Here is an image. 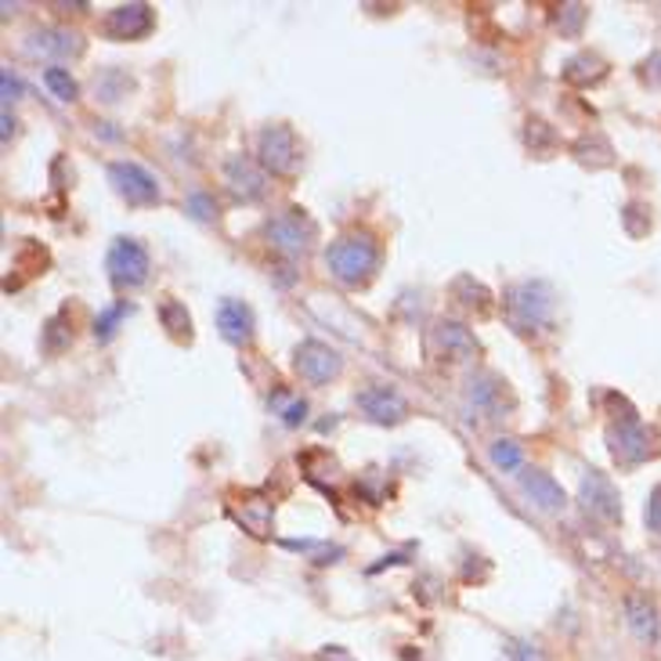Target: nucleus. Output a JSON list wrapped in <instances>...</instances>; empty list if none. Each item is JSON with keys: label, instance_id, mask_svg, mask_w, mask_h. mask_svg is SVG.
Returning a JSON list of instances; mask_svg holds the SVG:
<instances>
[{"label": "nucleus", "instance_id": "obj_1", "mask_svg": "<svg viewBox=\"0 0 661 661\" xmlns=\"http://www.w3.org/2000/svg\"><path fill=\"white\" fill-rule=\"evenodd\" d=\"M326 268L329 276L347 285V290H358L366 285L380 268V243L377 235L369 232H347L340 239H333L326 246Z\"/></svg>", "mask_w": 661, "mask_h": 661}, {"label": "nucleus", "instance_id": "obj_2", "mask_svg": "<svg viewBox=\"0 0 661 661\" xmlns=\"http://www.w3.org/2000/svg\"><path fill=\"white\" fill-rule=\"evenodd\" d=\"M503 311L517 333H539L553 322L557 293L546 279H520L503 293Z\"/></svg>", "mask_w": 661, "mask_h": 661}, {"label": "nucleus", "instance_id": "obj_3", "mask_svg": "<svg viewBox=\"0 0 661 661\" xmlns=\"http://www.w3.org/2000/svg\"><path fill=\"white\" fill-rule=\"evenodd\" d=\"M607 452L618 467H640L658 456V434L643 427L636 413H626L618 423L607 427Z\"/></svg>", "mask_w": 661, "mask_h": 661}, {"label": "nucleus", "instance_id": "obj_4", "mask_svg": "<svg viewBox=\"0 0 661 661\" xmlns=\"http://www.w3.org/2000/svg\"><path fill=\"white\" fill-rule=\"evenodd\" d=\"M265 239H268L271 249H276V254L296 260L318 243V224L307 217V210L290 206V210H282V214H276L265 224Z\"/></svg>", "mask_w": 661, "mask_h": 661}, {"label": "nucleus", "instance_id": "obj_5", "mask_svg": "<svg viewBox=\"0 0 661 661\" xmlns=\"http://www.w3.org/2000/svg\"><path fill=\"white\" fill-rule=\"evenodd\" d=\"M105 271H109V282L116 285V290H138V285L148 282L153 257H148L142 239L120 235V239H112L109 254H105Z\"/></svg>", "mask_w": 661, "mask_h": 661}, {"label": "nucleus", "instance_id": "obj_6", "mask_svg": "<svg viewBox=\"0 0 661 661\" xmlns=\"http://www.w3.org/2000/svg\"><path fill=\"white\" fill-rule=\"evenodd\" d=\"M105 173H109L112 192H116L127 206H159L164 203V189H159V181L142 164H134V159H112V164L105 167Z\"/></svg>", "mask_w": 661, "mask_h": 661}, {"label": "nucleus", "instance_id": "obj_7", "mask_svg": "<svg viewBox=\"0 0 661 661\" xmlns=\"http://www.w3.org/2000/svg\"><path fill=\"white\" fill-rule=\"evenodd\" d=\"M257 164L268 173H279V178L296 173V167H301V142H296L290 123H268L257 134Z\"/></svg>", "mask_w": 661, "mask_h": 661}, {"label": "nucleus", "instance_id": "obj_8", "mask_svg": "<svg viewBox=\"0 0 661 661\" xmlns=\"http://www.w3.org/2000/svg\"><path fill=\"white\" fill-rule=\"evenodd\" d=\"M427 358L448 361V366L470 361V358H478V340H473V333L463 326V322L441 318L427 329Z\"/></svg>", "mask_w": 661, "mask_h": 661}, {"label": "nucleus", "instance_id": "obj_9", "mask_svg": "<svg viewBox=\"0 0 661 661\" xmlns=\"http://www.w3.org/2000/svg\"><path fill=\"white\" fill-rule=\"evenodd\" d=\"M293 369L301 372V380H307L311 386H326L344 372V358L336 347L322 340H301L293 351Z\"/></svg>", "mask_w": 661, "mask_h": 661}, {"label": "nucleus", "instance_id": "obj_10", "mask_svg": "<svg viewBox=\"0 0 661 661\" xmlns=\"http://www.w3.org/2000/svg\"><path fill=\"white\" fill-rule=\"evenodd\" d=\"M579 503L585 514L601 517L607 524H618L621 520V495L615 489V481L607 478L604 470H585L582 473V484H579Z\"/></svg>", "mask_w": 661, "mask_h": 661}, {"label": "nucleus", "instance_id": "obj_11", "mask_svg": "<svg viewBox=\"0 0 661 661\" xmlns=\"http://www.w3.org/2000/svg\"><path fill=\"white\" fill-rule=\"evenodd\" d=\"M22 52L30 58H55V61H69V58H80L87 52L83 36L72 33V30H61V26H41L26 36Z\"/></svg>", "mask_w": 661, "mask_h": 661}, {"label": "nucleus", "instance_id": "obj_12", "mask_svg": "<svg viewBox=\"0 0 661 661\" xmlns=\"http://www.w3.org/2000/svg\"><path fill=\"white\" fill-rule=\"evenodd\" d=\"M467 402L478 408L484 419H498L514 408V394H509V383L503 377H495V372H473L467 383Z\"/></svg>", "mask_w": 661, "mask_h": 661}, {"label": "nucleus", "instance_id": "obj_13", "mask_svg": "<svg viewBox=\"0 0 661 661\" xmlns=\"http://www.w3.org/2000/svg\"><path fill=\"white\" fill-rule=\"evenodd\" d=\"M221 178H224V184H228V192L235 199H243V203H257V199H265V192H268L265 167L254 164V159H246V156L224 159Z\"/></svg>", "mask_w": 661, "mask_h": 661}, {"label": "nucleus", "instance_id": "obj_14", "mask_svg": "<svg viewBox=\"0 0 661 661\" xmlns=\"http://www.w3.org/2000/svg\"><path fill=\"white\" fill-rule=\"evenodd\" d=\"M355 402L361 413H366L372 423H380V427H397V423L408 416V402L386 383H372L366 391H358Z\"/></svg>", "mask_w": 661, "mask_h": 661}, {"label": "nucleus", "instance_id": "obj_15", "mask_svg": "<svg viewBox=\"0 0 661 661\" xmlns=\"http://www.w3.org/2000/svg\"><path fill=\"white\" fill-rule=\"evenodd\" d=\"M156 26V15L148 4H116L105 15L102 30L109 41H142Z\"/></svg>", "mask_w": 661, "mask_h": 661}, {"label": "nucleus", "instance_id": "obj_16", "mask_svg": "<svg viewBox=\"0 0 661 661\" xmlns=\"http://www.w3.org/2000/svg\"><path fill=\"white\" fill-rule=\"evenodd\" d=\"M520 492L531 498L535 509L542 514H560L568 506V492L560 489V481H553L550 473L539 470V467H528L520 473Z\"/></svg>", "mask_w": 661, "mask_h": 661}, {"label": "nucleus", "instance_id": "obj_17", "mask_svg": "<svg viewBox=\"0 0 661 661\" xmlns=\"http://www.w3.org/2000/svg\"><path fill=\"white\" fill-rule=\"evenodd\" d=\"M254 311H249V304L235 301V296H224V301L217 304V333L228 340L232 347H246L249 340H254Z\"/></svg>", "mask_w": 661, "mask_h": 661}, {"label": "nucleus", "instance_id": "obj_18", "mask_svg": "<svg viewBox=\"0 0 661 661\" xmlns=\"http://www.w3.org/2000/svg\"><path fill=\"white\" fill-rule=\"evenodd\" d=\"M626 626L632 629V636L640 643H654L658 632H661V618H658L654 601H647L643 593L626 596Z\"/></svg>", "mask_w": 661, "mask_h": 661}, {"label": "nucleus", "instance_id": "obj_19", "mask_svg": "<svg viewBox=\"0 0 661 661\" xmlns=\"http://www.w3.org/2000/svg\"><path fill=\"white\" fill-rule=\"evenodd\" d=\"M448 293H452L456 304H463L473 315H489L492 311V290L484 282H478L473 276H456L452 285H448Z\"/></svg>", "mask_w": 661, "mask_h": 661}, {"label": "nucleus", "instance_id": "obj_20", "mask_svg": "<svg viewBox=\"0 0 661 661\" xmlns=\"http://www.w3.org/2000/svg\"><path fill=\"white\" fill-rule=\"evenodd\" d=\"M156 315H159V326L167 329L170 340L192 344V336H195V333H192V315H189V307H184L181 301H173V296H167V301H159Z\"/></svg>", "mask_w": 661, "mask_h": 661}, {"label": "nucleus", "instance_id": "obj_21", "mask_svg": "<svg viewBox=\"0 0 661 661\" xmlns=\"http://www.w3.org/2000/svg\"><path fill=\"white\" fill-rule=\"evenodd\" d=\"M604 77H607V61L596 52H582L564 66V80L575 83V87H593V83H601Z\"/></svg>", "mask_w": 661, "mask_h": 661}, {"label": "nucleus", "instance_id": "obj_22", "mask_svg": "<svg viewBox=\"0 0 661 661\" xmlns=\"http://www.w3.org/2000/svg\"><path fill=\"white\" fill-rule=\"evenodd\" d=\"M271 517H276V506L265 503L260 495H246L243 503V514H235V520L243 524V528L254 535V539H268L271 531Z\"/></svg>", "mask_w": 661, "mask_h": 661}, {"label": "nucleus", "instance_id": "obj_23", "mask_svg": "<svg viewBox=\"0 0 661 661\" xmlns=\"http://www.w3.org/2000/svg\"><path fill=\"white\" fill-rule=\"evenodd\" d=\"M571 153L579 156V164L582 167H593V170H601V167H610V142L604 138L601 131H590V134H582V138L571 145Z\"/></svg>", "mask_w": 661, "mask_h": 661}, {"label": "nucleus", "instance_id": "obj_24", "mask_svg": "<svg viewBox=\"0 0 661 661\" xmlns=\"http://www.w3.org/2000/svg\"><path fill=\"white\" fill-rule=\"evenodd\" d=\"M131 91H134V80L123 69H102L94 77V98H98V102H105V105L123 102Z\"/></svg>", "mask_w": 661, "mask_h": 661}, {"label": "nucleus", "instance_id": "obj_25", "mask_svg": "<svg viewBox=\"0 0 661 661\" xmlns=\"http://www.w3.org/2000/svg\"><path fill=\"white\" fill-rule=\"evenodd\" d=\"M41 80H44V87L52 91L58 102H77L80 98V83L72 80V72L69 69H61V66H47L44 72H41Z\"/></svg>", "mask_w": 661, "mask_h": 661}, {"label": "nucleus", "instance_id": "obj_26", "mask_svg": "<svg viewBox=\"0 0 661 661\" xmlns=\"http://www.w3.org/2000/svg\"><path fill=\"white\" fill-rule=\"evenodd\" d=\"M131 311H134V307H131L127 301H116V304H109V307L102 311V315L94 318V340H98V344H109L112 336L120 333V322L127 318Z\"/></svg>", "mask_w": 661, "mask_h": 661}, {"label": "nucleus", "instance_id": "obj_27", "mask_svg": "<svg viewBox=\"0 0 661 661\" xmlns=\"http://www.w3.org/2000/svg\"><path fill=\"white\" fill-rule=\"evenodd\" d=\"M489 459H492L495 470L514 473V470L524 467V448H520L514 438H498V441H492V448H489Z\"/></svg>", "mask_w": 661, "mask_h": 661}, {"label": "nucleus", "instance_id": "obj_28", "mask_svg": "<svg viewBox=\"0 0 661 661\" xmlns=\"http://www.w3.org/2000/svg\"><path fill=\"white\" fill-rule=\"evenodd\" d=\"M268 405L276 408V416L282 419V427H301V423L307 419V402H304V397L276 394V397H268Z\"/></svg>", "mask_w": 661, "mask_h": 661}, {"label": "nucleus", "instance_id": "obj_29", "mask_svg": "<svg viewBox=\"0 0 661 661\" xmlns=\"http://www.w3.org/2000/svg\"><path fill=\"white\" fill-rule=\"evenodd\" d=\"M557 11H560V15H557V33L560 36H579L582 26H585V19H590V8H585V4H564Z\"/></svg>", "mask_w": 661, "mask_h": 661}, {"label": "nucleus", "instance_id": "obj_30", "mask_svg": "<svg viewBox=\"0 0 661 661\" xmlns=\"http://www.w3.org/2000/svg\"><path fill=\"white\" fill-rule=\"evenodd\" d=\"M524 142H528V148L531 153H550L553 148V142H557V134H553V127L550 123H542V120H528V131H524Z\"/></svg>", "mask_w": 661, "mask_h": 661}, {"label": "nucleus", "instance_id": "obj_31", "mask_svg": "<svg viewBox=\"0 0 661 661\" xmlns=\"http://www.w3.org/2000/svg\"><path fill=\"white\" fill-rule=\"evenodd\" d=\"M184 210H189V214H192L195 221H203V224L217 221V203H214V195L203 192V189L189 192V199H184Z\"/></svg>", "mask_w": 661, "mask_h": 661}, {"label": "nucleus", "instance_id": "obj_32", "mask_svg": "<svg viewBox=\"0 0 661 661\" xmlns=\"http://www.w3.org/2000/svg\"><path fill=\"white\" fill-rule=\"evenodd\" d=\"M640 217H643V221H651V210H647L643 203H629L626 210H621V224H626V232L632 235V239H640V235L651 232V228H647V224H640Z\"/></svg>", "mask_w": 661, "mask_h": 661}, {"label": "nucleus", "instance_id": "obj_33", "mask_svg": "<svg viewBox=\"0 0 661 661\" xmlns=\"http://www.w3.org/2000/svg\"><path fill=\"white\" fill-rule=\"evenodd\" d=\"M506 654H509V661H546L542 647L535 640H509Z\"/></svg>", "mask_w": 661, "mask_h": 661}, {"label": "nucleus", "instance_id": "obj_34", "mask_svg": "<svg viewBox=\"0 0 661 661\" xmlns=\"http://www.w3.org/2000/svg\"><path fill=\"white\" fill-rule=\"evenodd\" d=\"M643 520H647V531H654L661 539V484H654V492L647 495V509H643Z\"/></svg>", "mask_w": 661, "mask_h": 661}, {"label": "nucleus", "instance_id": "obj_35", "mask_svg": "<svg viewBox=\"0 0 661 661\" xmlns=\"http://www.w3.org/2000/svg\"><path fill=\"white\" fill-rule=\"evenodd\" d=\"M0 98H4V109H11L22 98V80L11 69H0Z\"/></svg>", "mask_w": 661, "mask_h": 661}, {"label": "nucleus", "instance_id": "obj_36", "mask_svg": "<svg viewBox=\"0 0 661 661\" xmlns=\"http://www.w3.org/2000/svg\"><path fill=\"white\" fill-rule=\"evenodd\" d=\"M643 69H651L654 83L661 87V52H658V55H651V58H647V61H643Z\"/></svg>", "mask_w": 661, "mask_h": 661}, {"label": "nucleus", "instance_id": "obj_37", "mask_svg": "<svg viewBox=\"0 0 661 661\" xmlns=\"http://www.w3.org/2000/svg\"><path fill=\"white\" fill-rule=\"evenodd\" d=\"M11 134H15V116H11V109H4V142H11Z\"/></svg>", "mask_w": 661, "mask_h": 661}]
</instances>
